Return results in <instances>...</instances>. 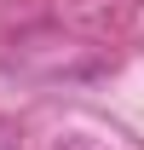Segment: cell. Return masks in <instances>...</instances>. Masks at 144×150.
Here are the masks:
<instances>
[{
	"mask_svg": "<svg viewBox=\"0 0 144 150\" xmlns=\"http://www.w3.org/2000/svg\"><path fill=\"white\" fill-rule=\"evenodd\" d=\"M0 150H12V139H6V127H0Z\"/></svg>",
	"mask_w": 144,
	"mask_h": 150,
	"instance_id": "2",
	"label": "cell"
},
{
	"mask_svg": "<svg viewBox=\"0 0 144 150\" xmlns=\"http://www.w3.org/2000/svg\"><path fill=\"white\" fill-rule=\"evenodd\" d=\"M52 150H109V144H104V139H92V133H64Z\"/></svg>",
	"mask_w": 144,
	"mask_h": 150,
	"instance_id": "1",
	"label": "cell"
}]
</instances>
